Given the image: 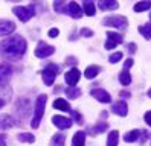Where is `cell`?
<instances>
[{"mask_svg":"<svg viewBox=\"0 0 151 146\" xmlns=\"http://www.w3.org/2000/svg\"><path fill=\"white\" fill-rule=\"evenodd\" d=\"M66 14H69L70 17H73V18H81L83 17V9L79 8V5L76 2H70L66 8Z\"/></svg>","mask_w":151,"mask_h":146,"instance_id":"7c38bea8","label":"cell"},{"mask_svg":"<svg viewBox=\"0 0 151 146\" xmlns=\"http://www.w3.org/2000/svg\"><path fill=\"white\" fill-rule=\"evenodd\" d=\"M12 12L19 17L22 21H28L29 18H32L35 15V8H34V5H31V6H15L12 9Z\"/></svg>","mask_w":151,"mask_h":146,"instance_id":"3957f363","label":"cell"},{"mask_svg":"<svg viewBox=\"0 0 151 146\" xmlns=\"http://www.w3.org/2000/svg\"><path fill=\"white\" fill-rule=\"evenodd\" d=\"M145 122L151 126V111H147L145 113Z\"/></svg>","mask_w":151,"mask_h":146,"instance_id":"f35d334b","label":"cell"},{"mask_svg":"<svg viewBox=\"0 0 151 146\" xmlns=\"http://www.w3.org/2000/svg\"><path fill=\"white\" fill-rule=\"evenodd\" d=\"M0 146H6V142H5V135H3V134L0 135Z\"/></svg>","mask_w":151,"mask_h":146,"instance_id":"60d3db41","label":"cell"},{"mask_svg":"<svg viewBox=\"0 0 151 146\" xmlns=\"http://www.w3.org/2000/svg\"><path fill=\"white\" fill-rule=\"evenodd\" d=\"M99 72H101V67H99V66H90V67L86 69L84 76H86L87 79H93L95 76L99 75Z\"/></svg>","mask_w":151,"mask_h":146,"instance_id":"ffe728a7","label":"cell"},{"mask_svg":"<svg viewBox=\"0 0 151 146\" xmlns=\"http://www.w3.org/2000/svg\"><path fill=\"white\" fill-rule=\"evenodd\" d=\"M9 2H19V0H9Z\"/></svg>","mask_w":151,"mask_h":146,"instance_id":"7bdbcfd3","label":"cell"},{"mask_svg":"<svg viewBox=\"0 0 151 146\" xmlns=\"http://www.w3.org/2000/svg\"><path fill=\"white\" fill-rule=\"evenodd\" d=\"M122 43V36L116 32H107V41H105V49L110 50V49H114L118 44Z\"/></svg>","mask_w":151,"mask_h":146,"instance_id":"ba28073f","label":"cell"},{"mask_svg":"<svg viewBox=\"0 0 151 146\" xmlns=\"http://www.w3.org/2000/svg\"><path fill=\"white\" fill-rule=\"evenodd\" d=\"M148 97H151V88L148 90Z\"/></svg>","mask_w":151,"mask_h":146,"instance_id":"b9f144b4","label":"cell"},{"mask_svg":"<svg viewBox=\"0 0 151 146\" xmlns=\"http://www.w3.org/2000/svg\"><path fill=\"white\" fill-rule=\"evenodd\" d=\"M69 113H70V116H72V117L75 119V122H76V123H79V125L83 123V116L79 114L78 111H75V110H70Z\"/></svg>","mask_w":151,"mask_h":146,"instance_id":"d6a6232c","label":"cell"},{"mask_svg":"<svg viewBox=\"0 0 151 146\" xmlns=\"http://www.w3.org/2000/svg\"><path fill=\"white\" fill-rule=\"evenodd\" d=\"M58 34H60V31L57 29V27H52V29L49 31V36H50V38H55V36H58Z\"/></svg>","mask_w":151,"mask_h":146,"instance_id":"e575fe53","label":"cell"},{"mask_svg":"<svg viewBox=\"0 0 151 146\" xmlns=\"http://www.w3.org/2000/svg\"><path fill=\"white\" fill-rule=\"evenodd\" d=\"M52 122L54 125L58 128V130H69L70 126H72V119L69 117H64V116H54L52 117Z\"/></svg>","mask_w":151,"mask_h":146,"instance_id":"52a82bcc","label":"cell"},{"mask_svg":"<svg viewBox=\"0 0 151 146\" xmlns=\"http://www.w3.org/2000/svg\"><path fill=\"white\" fill-rule=\"evenodd\" d=\"M79 78H81V72L78 69H70L64 73V79L67 82V85H76Z\"/></svg>","mask_w":151,"mask_h":146,"instance_id":"9c48e42d","label":"cell"},{"mask_svg":"<svg viewBox=\"0 0 151 146\" xmlns=\"http://www.w3.org/2000/svg\"><path fill=\"white\" fill-rule=\"evenodd\" d=\"M131 66H133V59H131V58H128L125 62H124V69H127V70H128Z\"/></svg>","mask_w":151,"mask_h":146,"instance_id":"74e56055","label":"cell"},{"mask_svg":"<svg viewBox=\"0 0 151 146\" xmlns=\"http://www.w3.org/2000/svg\"><path fill=\"white\" fill-rule=\"evenodd\" d=\"M17 139H19L20 142H26V143H34L35 142V137L29 132H22V134H19Z\"/></svg>","mask_w":151,"mask_h":146,"instance_id":"f1b7e54d","label":"cell"},{"mask_svg":"<svg viewBox=\"0 0 151 146\" xmlns=\"http://www.w3.org/2000/svg\"><path fill=\"white\" fill-rule=\"evenodd\" d=\"M127 49H128L130 53H134V52H136V44H134V43H130V44L127 46Z\"/></svg>","mask_w":151,"mask_h":146,"instance_id":"8d00e7d4","label":"cell"},{"mask_svg":"<svg viewBox=\"0 0 151 146\" xmlns=\"http://www.w3.org/2000/svg\"><path fill=\"white\" fill-rule=\"evenodd\" d=\"M84 145H86V132L84 131H78L73 135L72 146H84Z\"/></svg>","mask_w":151,"mask_h":146,"instance_id":"d6986e66","label":"cell"},{"mask_svg":"<svg viewBox=\"0 0 151 146\" xmlns=\"http://www.w3.org/2000/svg\"><path fill=\"white\" fill-rule=\"evenodd\" d=\"M118 140H119V132L111 131L109 134V139H107V146H118Z\"/></svg>","mask_w":151,"mask_h":146,"instance_id":"484cf974","label":"cell"},{"mask_svg":"<svg viewBox=\"0 0 151 146\" xmlns=\"http://www.w3.org/2000/svg\"><path fill=\"white\" fill-rule=\"evenodd\" d=\"M14 125H15V122H14V119L11 116H8V114L0 116V128L6 130V128H12Z\"/></svg>","mask_w":151,"mask_h":146,"instance_id":"ac0fdd59","label":"cell"},{"mask_svg":"<svg viewBox=\"0 0 151 146\" xmlns=\"http://www.w3.org/2000/svg\"><path fill=\"white\" fill-rule=\"evenodd\" d=\"M139 32L144 35L147 40H151V23H147V24L139 26Z\"/></svg>","mask_w":151,"mask_h":146,"instance_id":"4316f807","label":"cell"},{"mask_svg":"<svg viewBox=\"0 0 151 146\" xmlns=\"http://www.w3.org/2000/svg\"><path fill=\"white\" fill-rule=\"evenodd\" d=\"M64 93H66V96L70 97V99H76V97L81 96V90L76 88L75 85H69V87L64 90Z\"/></svg>","mask_w":151,"mask_h":146,"instance_id":"44dd1931","label":"cell"},{"mask_svg":"<svg viewBox=\"0 0 151 146\" xmlns=\"http://www.w3.org/2000/svg\"><path fill=\"white\" fill-rule=\"evenodd\" d=\"M46 102H47V96L46 94H40L35 100V105H34V119L31 122V126L34 130H37L40 126V122L44 116V110H46Z\"/></svg>","mask_w":151,"mask_h":146,"instance_id":"7a4b0ae2","label":"cell"},{"mask_svg":"<svg viewBox=\"0 0 151 146\" xmlns=\"http://www.w3.org/2000/svg\"><path fill=\"white\" fill-rule=\"evenodd\" d=\"M84 12L87 14V15H95V12H96V8H95V5H93V2L92 0H84Z\"/></svg>","mask_w":151,"mask_h":146,"instance_id":"cb8c5ba5","label":"cell"},{"mask_svg":"<svg viewBox=\"0 0 151 146\" xmlns=\"http://www.w3.org/2000/svg\"><path fill=\"white\" fill-rule=\"evenodd\" d=\"M148 137H150V132H148V131H144V132L140 131V135H139V139H140V142H142V143H144V142H145V140L148 139Z\"/></svg>","mask_w":151,"mask_h":146,"instance_id":"d590c367","label":"cell"},{"mask_svg":"<svg viewBox=\"0 0 151 146\" xmlns=\"http://www.w3.org/2000/svg\"><path fill=\"white\" fill-rule=\"evenodd\" d=\"M60 72V67L57 64H49V66L43 70V81L46 85H52L55 82V78H57V73Z\"/></svg>","mask_w":151,"mask_h":146,"instance_id":"277c9868","label":"cell"},{"mask_svg":"<svg viewBox=\"0 0 151 146\" xmlns=\"http://www.w3.org/2000/svg\"><path fill=\"white\" fill-rule=\"evenodd\" d=\"M79 34H81L83 36H87V38H90V36H93V32H92L90 29H81V32H79Z\"/></svg>","mask_w":151,"mask_h":146,"instance_id":"836d02e7","label":"cell"},{"mask_svg":"<svg viewBox=\"0 0 151 146\" xmlns=\"http://www.w3.org/2000/svg\"><path fill=\"white\" fill-rule=\"evenodd\" d=\"M11 99V87L8 84L0 85V108L5 107Z\"/></svg>","mask_w":151,"mask_h":146,"instance_id":"8fae6325","label":"cell"},{"mask_svg":"<svg viewBox=\"0 0 151 146\" xmlns=\"http://www.w3.org/2000/svg\"><path fill=\"white\" fill-rule=\"evenodd\" d=\"M11 67L8 64H2L0 66V85L3 84H8V79L11 78Z\"/></svg>","mask_w":151,"mask_h":146,"instance_id":"9a60e30c","label":"cell"},{"mask_svg":"<svg viewBox=\"0 0 151 146\" xmlns=\"http://www.w3.org/2000/svg\"><path fill=\"white\" fill-rule=\"evenodd\" d=\"M90 94H92L96 100L102 102V104H109V102H111V96H110L105 90H102V88H93V90L90 91Z\"/></svg>","mask_w":151,"mask_h":146,"instance_id":"30bf717a","label":"cell"},{"mask_svg":"<svg viewBox=\"0 0 151 146\" xmlns=\"http://www.w3.org/2000/svg\"><path fill=\"white\" fill-rule=\"evenodd\" d=\"M119 96H122V97H131V93H128V91H121Z\"/></svg>","mask_w":151,"mask_h":146,"instance_id":"ab89813d","label":"cell"},{"mask_svg":"<svg viewBox=\"0 0 151 146\" xmlns=\"http://www.w3.org/2000/svg\"><path fill=\"white\" fill-rule=\"evenodd\" d=\"M121 59H122V52L113 53V55H110V58H109V61H110L111 64H116V62H119Z\"/></svg>","mask_w":151,"mask_h":146,"instance_id":"1f68e13d","label":"cell"},{"mask_svg":"<svg viewBox=\"0 0 151 146\" xmlns=\"http://www.w3.org/2000/svg\"><path fill=\"white\" fill-rule=\"evenodd\" d=\"M105 26H113V27H118V29H125L128 21H127V18L125 17H122V15H113V17H107V18H104V21H102Z\"/></svg>","mask_w":151,"mask_h":146,"instance_id":"5b68a950","label":"cell"},{"mask_svg":"<svg viewBox=\"0 0 151 146\" xmlns=\"http://www.w3.org/2000/svg\"><path fill=\"white\" fill-rule=\"evenodd\" d=\"M107 128H109V123L107 122H98L95 126L88 128V132H90L92 135H96V134H101L104 131H107Z\"/></svg>","mask_w":151,"mask_h":146,"instance_id":"e0dca14e","label":"cell"},{"mask_svg":"<svg viewBox=\"0 0 151 146\" xmlns=\"http://www.w3.org/2000/svg\"><path fill=\"white\" fill-rule=\"evenodd\" d=\"M111 111H113L114 114L121 116V117H125V116L128 114V105L124 102V100H118L116 104H113Z\"/></svg>","mask_w":151,"mask_h":146,"instance_id":"4fadbf2b","label":"cell"},{"mask_svg":"<svg viewBox=\"0 0 151 146\" xmlns=\"http://www.w3.org/2000/svg\"><path fill=\"white\" fill-rule=\"evenodd\" d=\"M26 52V41L23 36L14 35L0 43V53L8 59H20Z\"/></svg>","mask_w":151,"mask_h":146,"instance_id":"6da1fadb","label":"cell"},{"mask_svg":"<svg viewBox=\"0 0 151 146\" xmlns=\"http://www.w3.org/2000/svg\"><path fill=\"white\" fill-rule=\"evenodd\" d=\"M151 8V2L150 0H144V2H139L134 5V12H142V11H147V9Z\"/></svg>","mask_w":151,"mask_h":146,"instance_id":"d4e9b609","label":"cell"},{"mask_svg":"<svg viewBox=\"0 0 151 146\" xmlns=\"http://www.w3.org/2000/svg\"><path fill=\"white\" fill-rule=\"evenodd\" d=\"M99 8L102 11H113V9L119 8V3H118V0H101Z\"/></svg>","mask_w":151,"mask_h":146,"instance_id":"2e32d148","label":"cell"},{"mask_svg":"<svg viewBox=\"0 0 151 146\" xmlns=\"http://www.w3.org/2000/svg\"><path fill=\"white\" fill-rule=\"evenodd\" d=\"M119 81H121V84H122V85H128L130 82H131V75L128 73L127 69H124V72L119 75Z\"/></svg>","mask_w":151,"mask_h":146,"instance_id":"83f0119b","label":"cell"},{"mask_svg":"<svg viewBox=\"0 0 151 146\" xmlns=\"http://www.w3.org/2000/svg\"><path fill=\"white\" fill-rule=\"evenodd\" d=\"M55 52V47L54 46H50V44H46V43H38L37 46V49H35V55H37L38 58H47L50 57L52 53Z\"/></svg>","mask_w":151,"mask_h":146,"instance_id":"8992f818","label":"cell"},{"mask_svg":"<svg viewBox=\"0 0 151 146\" xmlns=\"http://www.w3.org/2000/svg\"><path fill=\"white\" fill-rule=\"evenodd\" d=\"M15 31V24L9 20H0V35H9Z\"/></svg>","mask_w":151,"mask_h":146,"instance_id":"5bb4252c","label":"cell"},{"mask_svg":"<svg viewBox=\"0 0 151 146\" xmlns=\"http://www.w3.org/2000/svg\"><path fill=\"white\" fill-rule=\"evenodd\" d=\"M64 140H66V137L63 134H57L52 139V146H64Z\"/></svg>","mask_w":151,"mask_h":146,"instance_id":"f546056e","label":"cell"},{"mask_svg":"<svg viewBox=\"0 0 151 146\" xmlns=\"http://www.w3.org/2000/svg\"><path fill=\"white\" fill-rule=\"evenodd\" d=\"M140 135V131L139 130H133V131H128L125 135H124V140L127 143H131V142H136Z\"/></svg>","mask_w":151,"mask_h":146,"instance_id":"603a6c76","label":"cell"},{"mask_svg":"<svg viewBox=\"0 0 151 146\" xmlns=\"http://www.w3.org/2000/svg\"><path fill=\"white\" fill-rule=\"evenodd\" d=\"M64 2H66V0H55V2H54V9H55V12L63 14V12L66 11V8H64Z\"/></svg>","mask_w":151,"mask_h":146,"instance_id":"4dcf8cb0","label":"cell"},{"mask_svg":"<svg viewBox=\"0 0 151 146\" xmlns=\"http://www.w3.org/2000/svg\"><path fill=\"white\" fill-rule=\"evenodd\" d=\"M54 108L55 110H60V111H70V105L67 104V100H64V99H57L55 102H54Z\"/></svg>","mask_w":151,"mask_h":146,"instance_id":"7402d4cb","label":"cell"},{"mask_svg":"<svg viewBox=\"0 0 151 146\" xmlns=\"http://www.w3.org/2000/svg\"><path fill=\"white\" fill-rule=\"evenodd\" d=\"M150 18H151V14H150Z\"/></svg>","mask_w":151,"mask_h":146,"instance_id":"ee69618b","label":"cell"}]
</instances>
